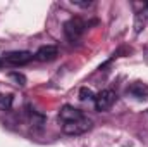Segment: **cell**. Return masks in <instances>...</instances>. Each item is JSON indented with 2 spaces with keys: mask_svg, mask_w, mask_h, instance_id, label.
I'll list each match as a JSON object with an SVG mask.
<instances>
[{
  "mask_svg": "<svg viewBox=\"0 0 148 147\" xmlns=\"http://www.w3.org/2000/svg\"><path fill=\"white\" fill-rule=\"evenodd\" d=\"M33 59V54L28 50H14V52H7L3 55V62L12 64V66H24Z\"/></svg>",
  "mask_w": 148,
  "mask_h": 147,
  "instance_id": "cell-3",
  "label": "cell"
},
{
  "mask_svg": "<svg viewBox=\"0 0 148 147\" xmlns=\"http://www.w3.org/2000/svg\"><path fill=\"white\" fill-rule=\"evenodd\" d=\"M127 94H131V95H134L138 99H147L148 97V85L141 83V81H136V83H133V85L127 87Z\"/></svg>",
  "mask_w": 148,
  "mask_h": 147,
  "instance_id": "cell-7",
  "label": "cell"
},
{
  "mask_svg": "<svg viewBox=\"0 0 148 147\" xmlns=\"http://www.w3.org/2000/svg\"><path fill=\"white\" fill-rule=\"evenodd\" d=\"M148 23V12L147 10H140V12H136L134 14V31L136 33H141L143 30H145V26H147Z\"/></svg>",
  "mask_w": 148,
  "mask_h": 147,
  "instance_id": "cell-8",
  "label": "cell"
},
{
  "mask_svg": "<svg viewBox=\"0 0 148 147\" xmlns=\"http://www.w3.org/2000/svg\"><path fill=\"white\" fill-rule=\"evenodd\" d=\"M10 78L17 83V85H21V87H24L26 85V76L21 73H10Z\"/></svg>",
  "mask_w": 148,
  "mask_h": 147,
  "instance_id": "cell-11",
  "label": "cell"
},
{
  "mask_svg": "<svg viewBox=\"0 0 148 147\" xmlns=\"http://www.w3.org/2000/svg\"><path fill=\"white\" fill-rule=\"evenodd\" d=\"M91 126H93L91 119H88L86 116H83V118H79V119L62 123V132H64L66 135H81V133L88 132Z\"/></svg>",
  "mask_w": 148,
  "mask_h": 147,
  "instance_id": "cell-1",
  "label": "cell"
},
{
  "mask_svg": "<svg viewBox=\"0 0 148 147\" xmlns=\"http://www.w3.org/2000/svg\"><path fill=\"white\" fill-rule=\"evenodd\" d=\"M84 30H86V24H84V21L81 17H73V19H69L64 24V33H66V37L69 38L71 42L79 40L81 35L84 33Z\"/></svg>",
  "mask_w": 148,
  "mask_h": 147,
  "instance_id": "cell-2",
  "label": "cell"
},
{
  "mask_svg": "<svg viewBox=\"0 0 148 147\" xmlns=\"http://www.w3.org/2000/svg\"><path fill=\"white\" fill-rule=\"evenodd\" d=\"M12 107V95L0 94V111H9Z\"/></svg>",
  "mask_w": 148,
  "mask_h": 147,
  "instance_id": "cell-9",
  "label": "cell"
},
{
  "mask_svg": "<svg viewBox=\"0 0 148 147\" xmlns=\"http://www.w3.org/2000/svg\"><path fill=\"white\" fill-rule=\"evenodd\" d=\"M57 55H59V49L55 45H43V47L38 49V52L35 54V57L38 61H41V62H50Z\"/></svg>",
  "mask_w": 148,
  "mask_h": 147,
  "instance_id": "cell-5",
  "label": "cell"
},
{
  "mask_svg": "<svg viewBox=\"0 0 148 147\" xmlns=\"http://www.w3.org/2000/svg\"><path fill=\"white\" fill-rule=\"evenodd\" d=\"M2 66H3V59H0V68H2Z\"/></svg>",
  "mask_w": 148,
  "mask_h": 147,
  "instance_id": "cell-12",
  "label": "cell"
},
{
  "mask_svg": "<svg viewBox=\"0 0 148 147\" xmlns=\"http://www.w3.org/2000/svg\"><path fill=\"white\" fill-rule=\"evenodd\" d=\"M115 92L114 90H102L100 94H97L95 95V107L97 111H107L110 109L112 106H114V102H115Z\"/></svg>",
  "mask_w": 148,
  "mask_h": 147,
  "instance_id": "cell-4",
  "label": "cell"
},
{
  "mask_svg": "<svg viewBox=\"0 0 148 147\" xmlns=\"http://www.w3.org/2000/svg\"><path fill=\"white\" fill-rule=\"evenodd\" d=\"M79 118H83V112L79 109H76V107H73V106H64L60 109V112H59V119L62 123L74 121V119H79Z\"/></svg>",
  "mask_w": 148,
  "mask_h": 147,
  "instance_id": "cell-6",
  "label": "cell"
},
{
  "mask_svg": "<svg viewBox=\"0 0 148 147\" xmlns=\"http://www.w3.org/2000/svg\"><path fill=\"white\" fill-rule=\"evenodd\" d=\"M79 99H81V101H91V99L95 101V94H93L90 88H81V90H79Z\"/></svg>",
  "mask_w": 148,
  "mask_h": 147,
  "instance_id": "cell-10",
  "label": "cell"
}]
</instances>
